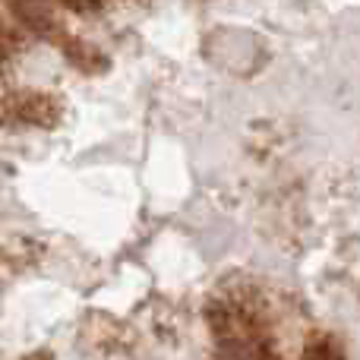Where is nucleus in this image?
Returning a JSON list of instances; mask_svg holds the SVG:
<instances>
[{"instance_id":"1","label":"nucleus","mask_w":360,"mask_h":360,"mask_svg":"<svg viewBox=\"0 0 360 360\" xmlns=\"http://www.w3.org/2000/svg\"><path fill=\"white\" fill-rule=\"evenodd\" d=\"M4 10L29 38L57 44L67 35L57 19V0H4Z\"/></svg>"},{"instance_id":"2","label":"nucleus","mask_w":360,"mask_h":360,"mask_svg":"<svg viewBox=\"0 0 360 360\" xmlns=\"http://www.w3.org/2000/svg\"><path fill=\"white\" fill-rule=\"evenodd\" d=\"M4 117L10 127H54L60 120V108L41 92H19L6 101Z\"/></svg>"},{"instance_id":"3","label":"nucleus","mask_w":360,"mask_h":360,"mask_svg":"<svg viewBox=\"0 0 360 360\" xmlns=\"http://www.w3.org/2000/svg\"><path fill=\"white\" fill-rule=\"evenodd\" d=\"M60 51H63V57H67L70 63H73L76 70H82V73H101V70L108 67V57L101 54L95 44H89V41H82V38H73V35H63L60 41Z\"/></svg>"},{"instance_id":"4","label":"nucleus","mask_w":360,"mask_h":360,"mask_svg":"<svg viewBox=\"0 0 360 360\" xmlns=\"http://www.w3.org/2000/svg\"><path fill=\"white\" fill-rule=\"evenodd\" d=\"M108 0H57V6L70 13H79V16H92V13H101L105 10Z\"/></svg>"}]
</instances>
